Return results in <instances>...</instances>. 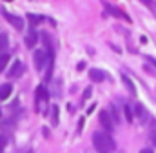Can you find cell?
Here are the masks:
<instances>
[{
    "instance_id": "cell-1",
    "label": "cell",
    "mask_w": 156,
    "mask_h": 153,
    "mask_svg": "<svg viewBox=\"0 0 156 153\" xmlns=\"http://www.w3.org/2000/svg\"><path fill=\"white\" fill-rule=\"evenodd\" d=\"M93 146H94L96 153H113L116 148L115 140L105 131H94L93 133Z\"/></svg>"
},
{
    "instance_id": "cell-2",
    "label": "cell",
    "mask_w": 156,
    "mask_h": 153,
    "mask_svg": "<svg viewBox=\"0 0 156 153\" xmlns=\"http://www.w3.org/2000/svg\"><path fill=\"white\" fill-rule=\"evenodd\" d=\"M51 58H53V55H49L45 49H38V51H35V55H33V60H35V68H37L38 71L45 69V68L49 66Z\"/></svg>"
},
{
    "instance_id": "cell-3",
    "label": "cell",
    "mask_w": 156,
    "mask_h": 153,
    "mask_svg": "<svg viewBox=\"0 0 156 153\" xmlns=\"http://www.w3.org/2000/svg\"><path fill=\"white\" fill-rule=\"evenodd\" d=\"M98 120H100V126L104 128V131L105 133H111L113 129H115V120H113V117H111V113L109 111H100V115H98Z\"/></svg>"
},
{
    "instance_id": "cell-4",
    "label": "cell",
    "mask_w": 156,
    "mask_h": 153,
    "mask_svg": "<svg viewBox=\"0 0 156 153\" xmlns=\"http://www.w3.org/2000/svg\"><path fill=\"white\" fill-rule=\"evenodd\" d=\"M35 100H37V110H38V111H40V106L47 104V100H49V91H47L45 86H38V88H37V91H35Z\"/></svg>"
},
{
    "instance_id": "cell-5",
    "label": "cell",
    "mask_w": 156,
    "mask_h": 153,
    "mask_svg": "<svg viewBox=\"0 0 156 153\" xmlns=\"http://www.w3.org/2000/svg\"><path fill=\"white\" fill-rule=\"evenodd\" d=\"M22 73H24V64H22L20 60H15L13 66H11L9 71H7V76H9V78H18Z\"/></svg>"
},
{
    "instance_id": "cell-6",
    "label": "cell",
    "mask_w": 156,
    "mask_h": 153,
    "mask_svg": "<svg viewBox=\"0 0 156 153\" xmlns=\"http://www.w3.org/2000/svg\"><path fill=\"white\" fill-rule=\"evenodd\" d=\"M5 20L16 29V31H22L24 29V20L20 18V17H16V15H11V13H5Z\"/></svg>"
},
{
    "instance_id": "cell-7",
    "label": "cell",
    "mask_w": 156,
    "mask_h": 153,
    "mask_svg": "<svg viewBox=\"0 0 156 153\" xmlns=\"http://www.w3.org/2000/svg\"><path fill=\"white\" fill-rule=\"evenodd\" d=\"M104 6H105V9H107V13H109V15H113V17H116V18H122V20H127V22H131V18H129V17H127V15H125L122 9H118V7L111 6V4H107V2H105Z\"/></svg>"
},
{
    "instance_id": "cell-8",
    "label": "cell",
    "mask_w": 156,
    "mask_h": 153,
    "mask_svg": "<svg viewBox=\"0 0 156 153\" xmlns=\"http://www.w3.org/2000/svg\"><path fill=\"white\" fill-rule=\"evenodd\" d=\"M37 42H38V33H37L35 29L27 31V35H26V38H24V44H26L27 47H35Z\"/></svg>"
},
{
    "instance_id": "cell-9",
    "label": "cell",
    "mask_w": 156,
    "mask_h": 153,
    "mask_svg": "<svg viewBox=\"0 0 156 153\" xmlns=\"http://www.w3.org/2000/svg\"><path fill=\"white\" fill-rule=\"evenodd\" d=\"M134 115H136V117H138V118H140L142 122H147V120H149L147 110H145V108H144V106H142L140 102H138V104H134Z\"/></svg>"
},
{
    "instance_id": "cell-10",
    "label": "cell",
    "mask_w": 156,
    "mask_h": 153,
    "mask_svg": "<svg viewBox=\"0 0 156 153\" xmlns=\"http://www.w3.org/2000/svg\"><path fill=\"white\" fill-rule=\"evenodd\" d=\"M89 78H91L93 82H102V80H105V73H104L102 69L93 68V69H89Z\"/></svg>"
},
{
    "instance_id": "cell-11",
    "label": "cell",
    "mask_w": 156,
    "mask_h": 153,
    "mask_svg": "<svg viewBox=\"0 0 156 153\" xmlns=\"http://www.w3.org/2000/svg\"><path fill=\"white\" fill-rule=\"evenodd\" d=\"M13 93V86L11 84H2L0 86V100H7Z\"/></svg>"
},
{
    "instance_id": "cell-12",
    "label": "cell",
    "mask_w": 156,
    "mask_h": 153,
    "mask_svg": "<svg viewBox=\"0 0 156 153\" xmlns=\"http://www.w3.org/2000/svg\"><path fill=\"white\" fill-rule=\"evenodd\" d=\"M122 82L125 84V88L129 89V93H131V95H136V88H134V84H133V80H131L129 76L125 75V73H122Z\"/></svg>"
},
{
    "instance_id": "cell-13",
    "label": "cell",
    "mask_w": 156,
    "mask_h": 153,
    "mask_svg": "<svg viewBox=\"0 0 156 153\" xmlns=\"http://www.w3.org/2000/svg\"><path fill=\"white\" fill-rule=\"evenodd\" d=\"M123 113H125V120H127V122H133V120H134V110H133L129 104L123 106Z\"/></svg>"
},
{
    "instance_id": "cell-14",
    "label": "cell",
    "mask_w": 156,
    "mask_h": 153,
    "mask_svg": "<svg viewBox=\"0 0 156 153\" xmlns=\"http://www.w3.org/2000/svg\"><path fill=\"white\" fill-rule=\"evenodd\" d=\"M7 46H9V38H7V35L0 33V55H4V51L7 49Z\"/></svg>"
},
{
    "instance_id": "cell-15",
    "label": "cell",
    "mask_w": 156,
    "mask_h": 153,
    "mask_svg": "<svg viewBox=\"0 0 156 153\" xmlns=\"http://www.w3.org/2000/svg\"><path fill=\"white\" fill-rule=\"evenodd\" d=\"M7 62H9V55L7 53H4V55H0V73L5 69V66H7Z\"/></svg>"
},
{
    "instance_id": "cell-16",
    "label": "cell",
    "mask_w": 156,
    "mask_h": 153,
    "mask_svg": "<svg viewBox=\"0 0 156 153\" xmlns=\"http://www.w3.org/2000/svg\"><path fill=\"white\" fill-rule=\"evenodd\" d=\"M27 20H29L33 26H37V24H40L44 18H42V17H38V15H27Z\"/></svg>"
},
{
    "instance_id": "cell-17",
    "label": "cell",
    "mask_w": 156,
    "mask_h": 153,
    "mask_svg": "<svg viewBox=\"0 0 156 153\" xmlns=\"http://www.w3.org/2000/svg\"><path fill=\"white\" fill-rule=\"evenodd\" d=\"M140 2H144L149 9H153V11H156V2L154 0H140Z\"/></svg>"
},
{
    "instance_id": "cell-18",
    "label": "cell",
    "mask_w": 156,
    "mask_h": 153,
    "mask_svg": "<svg viewBox=\"0 0 156 153\" xmlns=\"http://www.w3.org/2000/svg\"><path fill=\"white\" fill-rule=\"evenodd\" d=\"M56 122H58V108L53 106V124H56Z\"/></svg>"
},
{
    "instance_id": "cell-19",
    "label": "cell",
    "mask_w": 156,
    "mask_h": 153,
    "mask_svg": "<svg viewBox=\"0 0 156 153\" xmlns=\"http://www.w3.org/2000/svg\"><path fill=\"white\" fill-rule=\"evenodd\" d=\"M5 144H7V140H5V137H4V135H0V153L4 151V148H5Z\"/></svg>"
},
{
    "instance_id": "cell-20",
    "label": "cell",
    "mask_w": 156,
    "mask_h": 153,
    "mask_svg": "<svg viewBox=\"0 0 156 153\" xmlns=\"http://www.w3.org/2000/svg\"><path fill=\"white\" fill-rule=\"evenodd\" d=\"M89 97H91V88H87L85 93H83V99H89Z\"/></svg>"
},
{
    "instance_id": "cell-21",
    "label": "cell",
    "mask_w": 156,
    "mask_h": 153,
    "mask_svg": "<svg viewBox=\"0 0 156 153\" xmlns=\"http://www.w3.org/2000/svg\"><path fill=\"white\" fill-rule=\"evenodd\" d=\"M151 142L156 146V131H153V133H151Z\"/></svg>"
},
{
    "instance_id": "cell-22",
    "label": "cell",
    "mask_w": 156,
    "mask_h": 153,
    "mask_svg": "<svg viewBox=\"0 0 156 153\" xmlns=\"http://www.w3.org/2000/svg\"><path fill=\"white\" fill-rule=\"evenodd\" d=\"M140 153H153V150H151V148H144Z\"/></svg>"
},
{
    "instance_id": "cell-23",
    "label": "cell",
    "mask_w": 156,
    "mask_h": 153,
    "mask_svg": "<svg viewBox=\"0 0 156 153\" xmlns=\"http://www.w3.org/2000/svg\"><path fill=\"white\" fill-rule=\"evenodd\" d=\"M0 118H2V110H0Z\"/></svg>"
}]
</instances>
